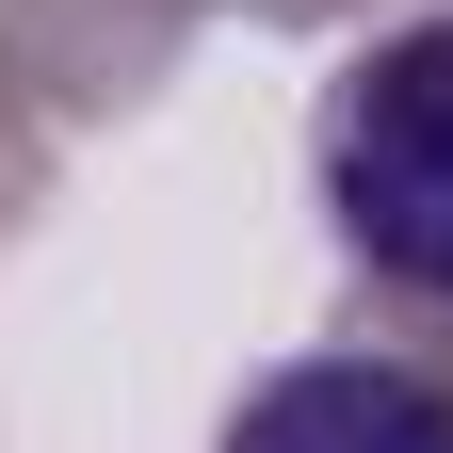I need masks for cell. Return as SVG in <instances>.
I'll return each instance as SVG.
<instances>
[{"label":"cell","instance_id":"obj_1","mask_svg":"<svg viewBox=\"0 0 453 453\" xmlns=\"http://www.w3.org/2000/svg\"><path fill=\"white\" fill-rule=\"evenodd\" d=\"M324 211L388 292L453 308V17L372 33L324 97Z\"/></svg>","mask_w":453,"mask_h":453},{"label":"cell","instance_id":"obj_2","mask_svg":"<svg viewBox=\"0 0 453 453\" xmlns=\"http://www.w3.org/2000/svg\"><path fill=\"white\" fill-rule=\"evenodd\" d=\"M211 453H453V388L388 372V357H292L226 405Z\"/></svg>","mask_w":453,"mask_h":453}]
</instances>
